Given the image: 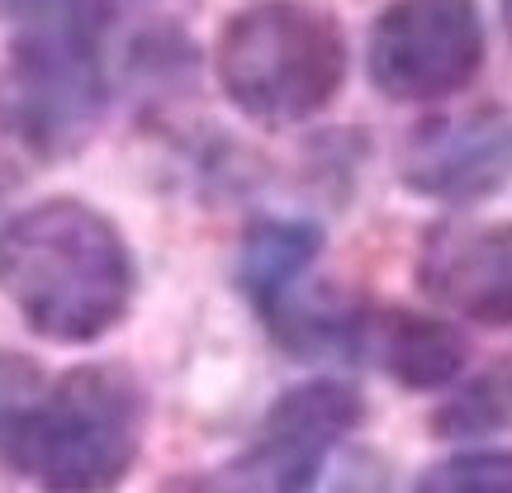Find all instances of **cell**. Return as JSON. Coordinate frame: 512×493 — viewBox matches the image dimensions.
<instances>
[{"label": "cell", "instance_id": "cell-5", "mask_svg": "<svg viewBox=\"0 0 512 493\" xmlns=\"http://www.w3.org/2000/svg\"><path fill=\"white\" fill-rule=\"evenodd\" d=\"M489 34L475 0H394L370 24V81L384 100L427 105L460 95L484 67Z\"/></svg>", "mask_w": 512, "mask_h": 493}, {"label": "cell", "instance_id": "cell-11", "mask_svg": "<svg viewBox=\"0 0 512 493\" xmlns=\"http://www.w3.org/2000/svg\"><path fill=\"white\" fill-rule=\"evenodd\" d=\"M418 493H512V451H465L432 465Z\"/></svg>", "mask_w": 512, "mask_h": 493}, {"label": "cell", "instance_id": "cell-8", "mask_svg": "<svg viewBox=\"0 0 512 493\" xmlns=\"http://www.w3.org/2000/svg\"><path fill=\"white\" fill-rule=\"evenodd\" d=\"M422 290L451 313L512 328V223H446L418 261Z\"/></svg>", "mask_w": 512, "mask_h": 493}, {"label": "cell", "instance_id": "cell-1", "mask_svg": "<svg viewBox=\"0 0 512 493\" xmlns=\"http://www.w3.org/2000/svg\"><path fill=\"white\" fill-rule=\"evenodd\" d=\"M124 233L86 200H43L0 228V294L62 347L95 342L133 304Z\"/></svg>", "mask_w": 512, "mask_h": 493}, {"label": "cell", "instance_id": "cell-14", "mask_svg": "<svg viewBox=\"0 0 512 493\" xmlns=\"http://www.w3.org/2000/svg\"><path fill=\"white\" fill-rule=\"evenodd\" d=\"M503 24H508V34H512V0H503Z\"/></svg>", "mask_w": 512, "mask_h": 493}, {"label": "cell", "instance_id": "cell-13", "mask_svg": "<svg viewBox=\"0 0 512 493\" xmlns=\"http://www.w3.org/2000/svg\"><path fill=\"white\" fill-rule=\"evenodd\" d=\"M15 190H19V166H15V162H5V157H0V204L10 200Z\"/></svg>", "mask_w": 512, "mask_h": 493}, {"label": "cell", "instance_id": "cell-12", "mask_svg": "<svg viewBox=\"0 0 512 493\" xmlns=\"http://www.w3.org/2000/svg\"><path fill=\"white\" fill-rule=\"evenodd\" d=\"M43 399V375L34 361H24L15 351H0V451H10L19 422L29 418V408Z\"/></svg>", "mask_w": 512, "mask_h": 493}, {"label": "cell", "instance_id": "cell-9", "mask_svg": "<svg viewBox=\"0 0 512 493\" xmlns=\"http://www.w3.org/2000/svg\"><path fill=\"white\" fill-rule=\"evenodd\" d=\"M375 337V356L380 366L403 384V389H441L465 370V337L441 318H422V313H384L380 323H370Z\"/></svg>", "mask_w": 512, "mask_h": 493}, {"label": "cell", "instance_id": "cell-10", "mask_svg": "<svg viewBox=\"0 0 512 493\" xmlns=\"http://www.w3.org/2000/svg\"><path fill=\"white\" fill-rule=\"evenodd\" d=\"M323 247V233L304 219H261L247 228L242 242V290L252 294V304L271 313L290 299L294 280L313 266V256Z\"/></svg>", "mask_w": 512, "mask_h": 493}, {"label": "cell", "instance_id": "cell-7", "mask_svg": "<svg viewBox=\"0 0 512 493\" xmlns=\"http://www.w3.org/2000/svg\"><path fill=\"white\" fill-rule=\"evenodd\" d=\"M399 176L413 195L441 204L489 200L512 176V119L498 105L427 119L403 143Z\"/></svg>", "mask_w": 512, "mask_h": 493}, {"label": "cell", "instance_id": "cell-6", "mask_svg": "<svg viewBox=\"0 0 512 493\" xmlns=\"http://www.w3.org/2000/svg\"><path fill=\"white\" fill-rule=\"evenodd\" d=\"M366 418L361 394L337 380H309L280 394L252 446L209 470L200 493H309L337 441Z\"/></svg>", "mask_w": 512, "mask_h": 493}, {"label": "cell", "instance_id": "cell-4", "mask_svg": "<svg viewBox=\"0 0 512 493\" xmlns=\"http://www.w3.org/2000/svg\"><path fill=\"white\" fill-rule=\"evenodd\" d=\"M143 451V394L114 366H81L29 408L10 465L53 493H110Z\"/></svg>", "mask_w": 512, "mask_h": 493}, {"label": "cell", "instance_id": "cell-2", "mask_svg": "<svg viewBox=\"0 0 512 493\" xmlns=\"http://www.w3.org/2000/svg\"><path fill=\"white\" fill-rule=\"evenodd\" d=\"M138 0H10L5 119L38 152H72L105 110V34Z\"/></svg>", "mask_w": 512, "mask_h": 493}, {"label": "cell", "instance_id": "cell-3", "mask_svg": "<svg viewBox=\"0 0 512 493\" xmlns=\"http://www.w3.org/2000/svg\"><path fill=\"white\" fill-rule=\"evenodd\" d=\"M214 76L228 105L266 128L304 124L347 81V34L332 10L309 0H256L223 24Z\"/></svg>", "mask_w": 512, "mask_h": 493}]
</instances>
